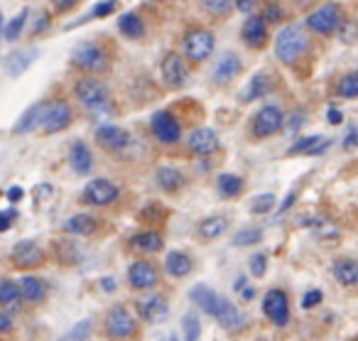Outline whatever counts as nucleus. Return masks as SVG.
I'll return each instance as SVG.
<instances>
[{
    "label": "nucleus",
    "instance_id": "1",
    "mask_svg": "<svg viewBox=\"0 0 358 341\" xmlns=\"http://www.w3.org/2000/svg\"><path fill=\"white\" fill-rule=\"evenodd\" d=\"M309 50H312V40H309L307 30L299 25L282 27L275 37V57L285 67H297L309 55Z\"/></svg>",
    "mask_w": 358,
    "mask_h": 341
},
{
    "label": "nucleus",
    "instance_id": "2",
    "mask_svg": "<svg viewBox=\"0 0 358 341\" xmlns=\"http://www.w3.org/2000/svg\"><path fill=\"white\" fill-rule=\"evenodd\" d=\"M74 96L84 109L91 113H110L113 111V101H110V91L99 76H81L74 84Z\"/></svg>",
    "mask_w": 358,
    "mask_h": 341
},
{
    "label": "nucleus",
    "instance_id": "3",
    "mask_svg": "<svg viewBox=\"0 0 358 341\" xmlns=\"http://www.w3.org/2000/svg\"><path fill=\"white\" fill-rule=\"evenodd\" d=\"M71 64L79 71H84V74L99 76L110 71L113 60H110V52L99 42H81L74 50V55H71Z\"/></svg>",
    "mask_w": 358,
    "mask_h": 341
},
{
    "label": "nucleus",
    "instance_id": "4",
    "mask_svg": "<svg viewBox=\"0 0 358 341\" xmlns=\"http://www.w3.org/2000/svg\"><path fill=\"white\" fill-rule=\"evenodd\" d=\"M216 50V37L206 27H189L182 37V55L189 64H204Z\"/></svg>",
    "mask_w": 358,
    "mask_h": 341
},
{
    "label": "nucleus",
    "instance_id": "5",
    "mask_svg": "<svg viewBox=\"0 0 358 341\" xmlns=\"http://www.w3.org/2000/svg\"><path fill=\"white\" fill-rule=\"evenodd\" d=\"M74 123V109L66 104L64 99H50L42 101V111H40V125L45 135H57L62 130H66Z\"/></svg>",
    "mask_w": 358,
    "mask_h": 341
},
{
    "label": "nucleus",
    "instance_id": "6",
    "mask_svg": "<svg viewBox=\"0 0 358 341\" xmlns=\"http://www.w3.org/2000/svg\"><path fill=\"white\" fill-rule=\"evenodd\" d=\"M341 20H343L341 6H336V3H324V6L314 8V11L309 13L307 20H304V27L319 37H331V35H336L338 22Z\"/></svg>",
    "mask_w": 358,
    "mask_h": 341
},
{
    "label": "nucleus",
    "instance_id": "7",
    "mask_svg": "<svg viewBox=\"0 0 358 341\" xmlns=\"http://www.w3.org/2000/svg\"><path fill=\"white\" fill-rule=\"evenodd\" d=\"M103 331L110 341H130L138 334V321H135V316L130 314L125 307L115 305V307H110L108 314H106Z\"/></svg>",
    "mask_w": 358,
    "mask_h": 341
},
{
    "label": "nucleus",
    "instance_id": "8",
    "mask_svg": "<svg viewBox=\"0 0 358 341\" xmlns=\"http://www.w3.org/2000/svg\"><path fill=\"white\" fill-rule=\"evenodd\" d=\"M285 125V111L280 106H263L255 111V116L250 118V135L255 140H268L273 135L280 133V128Z\"/></svg>",
    "mask_w": 358,
    "mask_h": 341
},
{
    "label": "nucleus",
    "instance_id": "9",
    "mask_svg": "<svg viewBox=\"0 0 358 341\" xmlns=\"http://www.w3.org/2000/svg\"><path fill=\"white\" fill-rule=\"evenodd\" d=\"M96 143L110 155H125L130 148H133V135L125 128H118V125H99L96 128Z\"/></svg>",
    "mask_w": 358,
    "mask_h": 341
},
{
    "label": "nucleus",
    "instance_id": "10",
    "mask_svg": "<svg viewBox=\"0 0 358 341\" xmlns=\"http://www.w3.org/2000/svg\"><path fill=\"white\" fill-rule=\"evenodd\" d=\"M159 76L167 89H182L189 79V67H187L185 57L177 52H167L159 62Z\"/></svg>",
    "mask_w": 358,
    "mask_h": 341
},
{
    "label": "nucleus",
    "instance_id": "11",
    "mask_svg": "<svg viewBox=\"0 0 358 341\" xmlns=\"http://www.w3.org/2000/svg\"><path fill=\"white\" fill-rule=\"evenodd\" d=\"M120 197V187L110 179H91L89 184L84 187V194H81V202L91 204V207H108L113 204L115 199Z\"/></svg>",
    "mask_w": 358,
    "mask_h": 341
},
{
    "label": "nucleus",
    "instance_id": "12",
    "mask_svg": "<svg viewBox=\"0 0 358 341\" xmlns=\"http://www.w3.org/2000/svg\"><path fill=\"white\" fill-rule=\"evenodd\" d=\"M150 130L162 145H177L182 140V123L169 111H157L150 118Z\"/></svg>",
    "mask_w": 358,
    "mask_h": 341
},
{
    "label": "nucleus",
    "instance_id": "13",
    "mask_svg": "<svg viewBox=\"0 0 358 341\" xmlns=\"http://www.w3.org/2000/svg\"><path fill=\"white\" fill-rule=\"evenodd\" d=\"M263 312L275 326H287L289 324V297L285 290L273 287L265 292L263 297Z\"/></svg>",
    "mask_w": 358,
    "mask_h": 341
},
{
    "label": "nucleus",
    "instance_id": "14",
    "mask_svg": "<svg viewBox=\"0 0 358 341\" xmlns=\"http://www.w3.org/2000/svg\"><path fill=\"white\" fill-rule=\"evenodd\" d=\"M10 263L20 270H35L45 265V251L35 241H20L10 251Z\"/></svg>",
    "mask_w": 358,
    "mask_h": 341
},
{
    "label": "nucleus",
    "instance_id": "15",
    "mask_svg": "<svg viewBox=\"0 0 358 341\" xmlns=\"http://www.w3.org/2000/svg\"><path fill=\"white\" fill-rule=\"evenodd\" d=\"M159 282V270L150 260H135L128 267V285L133 290H152Z\"/></svg>",
    "mask_w": 358,
    "mask_h": 341
},
{
    "label": "nucleus",
    "instance_id": "16",
    "mask_svg": "<svg viewBox=\"0 0 358 341\" xmlns=\"http://www.w3.org/2000/svg\"><path fill=\"white\" fill-rule=\"evenodd\" d=\"M187 148H189V153L196 155V158H211V155L219 153L221 143L214 128H196L194 133L189 135V140H187Z\"/></svg>",
    "mask_w": 358,
    "mask_h": 341
},
{
    "label": "nucleus",
    "instance_id": "17",
    "mask_svg": "<svg viewBox=\"0 0 358 341\" xmlns=\"http://www.w3.org/2000/svg\"><path fill=\"white\" fill-rule=\"evenodd\" d=\"M241 37H243V42L250 47V50H263L265 45H268V22L263 20L260 15H253L250 13L248 20L243 22V27H241Z\"/></svg>",
    "mask_w": 358,
    "mask_h": 341
},
{
    "label": "nucleus",
    "instance_id": "18",
    "mask_svg": "<svg viewBox=\"0 0 358 341\" xmlns=\"http://www.w3.org/2000/svg\"><path fill=\"white\" fill-rule=\"evenodd\" d=\"M211 316H214V319L221 324V329H226V331H238L245 326V314L234 305V302L226 300V297H219V305H216V309Z\"/></svg>",
    "mask_w": 358,
    "mask_h": 341
},
{
    "label": "nucleus",
    "instance_id": "19",
    "mask_svg": "<svg viewBox=\"0 0 358 341\" xmlns=\"http://www.w3.org/2000/svg\"><path fill=\"white\" fill-rule=\"evenodd\" d=\"M138 314L143 316V321L148 324H159L162 319H167L169 305L164 295H148L138 302Z\"/></svg>",
    "mask_w": 358,
    "mask_h": 341
},
{
    "label": "nucleus",
    "instance_id": "20",
    "mask_svg": "<svg viewBox=\"0 0 358 341\" xmlns=\"http://www.w3.org/2000/svg\"><path fill=\"white\" fill-rule=\"evenodd\" d=\"M243 71V60L236 52H224L214 67V84L226 86Z\"/></svg>",
    "mask_w": 358,
    "mask_h": 341
},
{
    "label": "nucleus",
    "instance_id": "21",
    "mask_svg": "<svg viewBox=\"0 0 358 341\" xmlns=\"http://www.w3.org/2000/svg\"><path fill=\"white\" fill-rule=\"evenodd\" d=\"M17 292H20L22 305H40L47 300V282L37 275H22L17 280Z\"/></svg>",
    "mask_w": 358,
    "mask_h": 341
},
{
    "label": "nucleus",
    "instance_id": "22",
    "mask_svg": "<svg viewBox=\"0 0 358 341\" xmlns=\"http://www.w3.org/2000/svg\"><path fill=\"white\" fill-rule=\"evenodd\" d=\"M101 228L99 218H94L91 214H74L62 223V231L71 233V236H94Z\"/></svg>",
    "mask_w": 358,
    "mask_h": 341
},
{
    "label": "nucleus",
    "instance_id": "23",
    "mask_svg": "<svg viewBox=\"0 0 358 341\" xmlns=\"http://www.w3.org/2000/svg\"><path fill=\"white\" fill-rule=\"evenodd\" d=\"M192 270H194V260H192L187 253H182V251L167 253V258H164V272H167L169 277L182 280V277L192 275Z\"/></svg>",
    "mask_w": 358,
    "mask_h": 341
},
{
    "label": "nucleus",
    "instance_id": "24",
    "mask_svg": "<svg viewBox=\"0 0 358 341\" xmlns=\"http://www.w3.org/2000/svg\"><path fill=\"white\" fill-rule=\"evenodd\" d=\"M329 145H331V140L329 138H322V135H309V138L297 140V143L287 150V155L289 158H294V155H309V158H314V155L327 153Z\"/></svg>",
    "mask_w": 358,
    "mask_h": 341
},
{
    "label": "nucleus",
    "instance_id": "25",
    "mask_svg": "<svg viewBox=\"0 0 358 341\" xmlns=\"http://www.w3.org/2000/svg\"><path fill=\"white\" fill-rule=\"evenodd\" d=\"M69 162L76 174H89L91 169H94V155H91L89 145H86L84 140H76V143L71 145Z\"/></svg>",
    "mask_w": 358,
    "mask_h": 341
},
{
    "label": "nucleus",
    "instance_id": "26",
    "mask_svg": "<svg viewBox=\"0 0 358 341\" xmlns=\"http://www.w3.org/2000/svg\"><path fill=\"white\" fill-rule=\"evenodd\" d=\"M40 57V52L35 50V47H30V50H17L13 52L10 57H8V76H13V79H17L20 74H25L27 69L32 67V62Z\"/></svg>",
    "mask_w": 358,
    "mask_h": 341
},
{
    "label": "nucleus",
    "instance_id": "27",
    "mask_svg": "<svg viewBox=\"0 0 358 341\" xmlns=\"http://www.w3.org/2000/svg\"><path fill=\"white\" fill-rule=\"evenodd\" d=\"M226 228H229V218L216 214V216L201 218L199 226H196V236H199L201 241H216V238L224 236Z\"/></svg>",
    "mask_w": 358,
    "mask_h": 341
},
{
    "label": "nucleus",
    "instance_id": "28",
    "mask_svg": "<svg viewBox=\"0 0 358 341\" xmlns=\"http://www.w3.org/2000/svg\"><path fill=\"white\" fill-rule=\"evenodd\" d=\"M0 307L8 312V314H17L22 309V300L20 292H17V282L3 277L0 280Z\"/></svg>",
    "mask_w": 358,
    "mask_h": 341
},
{
    "label": "nucleus",
    "instance_id": "29",
    "mask_svg": "<svg viewBox=\"0 0 358 341\" xmlns=\"http://www.w3.org/2000/svg\"><path fill=\"white\" fill-rule=\"evenodd\" d=\"M155 182H157V187L162 189V192L174 194V192H179V189L185 187L187 177L179 172L177 167H159L157 174H155Z\"/></svg>",
    "mask_w": 358,
    "mask_h": 341
},
{
    "label": "nucleus",
    "instance_id": "30",
    "mask_svg": "<svg viewBox=\"0 0 358 341\" xmlns=\"http://www.w3.org/2000/svg\"><path fill=\"white\" fill-rule=\"evenodd\" d=\"M162 246H164V238L157 231H140L130 238V248L140 253H159Z\"/></svg>",
    "mask_w": 358,
    "mask_h": 341
},
{
    "label": "nucleus",
    "instance_id": "31",
    "mask_svg": "<svg viewBox=\"0 0 358 341\" xmlns=\"http://www.w3.org/2000/svg\"><path fill=\"white\" fill-rule=\"evenodd\" d=\"M189 297H192V302H194L196 307H201V312H206V314H214V309H216V305H219V292H214L209 285H194L192 287V292H189Z\"/></svg>",
    "mask_w": 358,
    "mask_h": 341
},
{
    "label": "nucleus",
    "instance_id": "32",
    "mask_svg": "<svg viewBox=\"0 0 358 341\" xmlns=\"http://www.w3.org/2000/svg\"><path fill=\"white\" fill-rule=\"evenodd\" d=\"M334 277L338 280V285L343 287H356L358 285V263L353 258H341L334 263Z\"/></svg>",
    "mask_w": 358,
    "mask_h": 341
},
{
    "label": "nucleus",
    "instance_id": "33",
    "mask_svg": "<svg viewBox=\"0 0 358 341\" xmlns=\"http://www.w3.org/2000/svg\"><path fill=\"white\" fill-rule=\"evenodd\" d=\"M118 30H120V35L128 37V40H140V37L145 35V22L138 13H123V15L118 18Z\"/></svg>",
    "mask_w": 358,
    "mask_h": 341
},
{
    "label": "nucleus",
    "instance_id": "34",
    "mask_svg": "<svg viewBox=\"0 0 358 341\" xmlns=\"http://www.w3.org/2000/svg\"><path fill=\"white\" fill-rule=\"evenodd\" d=\"M40 111H42V101L40 104H32L30 109H25V113L17 118V123L13 125V133L22 135V133H32V130L40 125Z\"/></svg>",
    "mask_w": 358,
    "mask_h": 341
},
{
    "label": "nucleus",
    "instance_id": "35",
    "mask_svg": "<svg viewBox=\"0 0 358 341\" xmlns=\"http://www.w3.org/2000/svg\"><path fill=\"white\" fill-rule=\"evenodd\" d=\"M27 20H30V8H22V11L17 13V15L13 18L8 25H3V37H6V42H17V40H20V35L25 32Z\"/></svg>",
    "mask_w": 358,
    "mask_h": 341
},
{
    "label": "nucleus",
    "instance_id": "36",
    "mask_svg": "<svg viewBox=\"0 0 358 341\" xmlns=\"http://www.w3.org/2000/svg\"><path fill=\"white\" fill-rule=\"evenodd\" d=\"M216 184H219V194L224 199H234L243 192V179H241L238 174H229V172L219 174Z\"/></svg>",
    "mask_w": 358,
    "mask_h": 341
},
{
    "label": "nucleus",
    "instance_id": "37",
    "mask_svg": "<svg viewBox=\"0 0 358 341\" xmlns=\"http://www.w3.org/2000/svg\"><path fill=\"white\" fill-rule=\"evenodd\" d=\"M206 15L216 18V20H226L234 13V0H199Z\"/></svg>",
    "mask_w": 358,
    "mask_h": 341
},
{
    "label": "nucleus",
    "instance_id": "38",
    "mask_svg": "<svg viewBox=\"0 0 358 341\" xmlns=\"http://www.w3.org/2000/svg\"><path fill=\"white\" fill-rule=\"evenodd\" d=\"M336 96L338 99H346V101H353L358 96V74L356 71H348L338 79L336 84Z\"/></svg>",
    "mask_w": 358,
    "mask_h": 341
},
{
    "label": "nucleus",
    "instance_id": "39",
    "mask_svg": "<svg viewBox=\"0 0 358 341\" xmlns=\"http://www.w3.org/2000/svg\"><path fill=\"white\" fill-rule=\"evenodd\" d=\"M260 18H263L268 25H280V22H285L287 13H285V8L280 6L278 0H265L263 8H260Z\"/></svg>",
    "mask_w": 358,
    "mask_h": 341
},
{
    "label": "nucleus",
    "instance_id": "40",
    "mask_svg": "<svg viewBox=\"0 0 358 341\" xmlns=\"http://www.w3.org/2000/svg\"><path fill=\"white\" fill-rule=\"evenodd\" d=\"M91 331H94V321L91 319H81L62 336L59 341H89L91 339Z\"/></svg>",
    "mask_w": 358,
    "mask_h": 341
},
{
    "label": "nucleus",
    "instance_id": "41",
    "mask_svg": "<svg viewBox=\"0 0 358 341\" xmlns=\"http://www.w3.org/2000/svg\"><path fill=\"white\" fill-rule=\"evenodd\" d=\"M260 241H263V231H260V228H255V226L241 228V231L234 236V246H238V248L258 246Z\"/></svg>",
    "mask_w": 358,
    "mask_h": 341
},
{
    "label": "nucleus",
    "instance_id": "42",
    "mask_svg": "<svg viewBox=\"0 0 358 341\" xmlns=\"http://www.w3.org/2000/svg\"><path fill=\"white\" fill-rule=\"evenodd\" d=\"M275 204H278L275 194H260V197H255L253 202H250V214H255V216H263V214L273 211Z\"/></svg>",
    "mask_w": 358,
    "mask_h": 341
},
{
    "label": "nucleus",
    "instance_id": "43",
    "mask_svg": "<svg viewBox=\"0 0 358 341\" xmlns=\"http://www.w3.org/2000/svg\"><path fill=\"white\" fill-rule=\"evenodd\" d=\"M115 8H118V3H115V0H103V3H96L94 11H91L86 18H81V20L76 22V25H81V22H89V20H99V18L110 15V13H113Z\"/></svg>",
    "mask_w": 358,
    "mask_h": 341
},
{
    "label": "nucleus",
    "instance_id": "44",
    "mask_svg": "<svg viewBox=\"0 0 358 341\" xmlns=\"http://www.w3.org/2000/svg\"><path fill=\"white\" fill-rule=\"evenodd\" d=\"M265 94H268V76H265V74H255L253 81L248 84V91H245L243 99L245 101H253V99H258V96H265Z\"/></svg>",
    "mask_w": 358,
    "mask_h": 341
},
{
    "label": "nucleus",
    "instance_id": "45",
    "mask_svg": "<svg viewBox=\"0 0 358 341\" xmlns=\"http://www.w3.org/2000/svg\"><path fill=\"white\" fill-rule=\"evenodd\" d=\"M57 251H59V260L66 263V265H74L76 256H79V248H76L74 241H59L57 243Z\"/></svg>",
    "mask_w": 358,
    "mask_h": 341
},
{
    "label": "nucleus",
    "instance_id": "46",
    "mask_svg": "<svg viewBox=\"0 0 358 341\" xmlns=\"http://www.w3.org/2000/svg\"><path fill=\"white\" fill-rule=\"evenodd\" d=\"M182 329H185V341H199L201 324L196 319V314H187L185 321H182Z\"/></svg>",
    "mask_w": 358,
    "mask_h": 341
},
{
    "label": "nucleus",
    "instance_id": "47",
    "mask_svg": "<svg viewBox=\"0 0 358 341\" xmlns=\"http://www.w3.org/2000/svg\"><path fill=\"white\" fill-rule=\"evenodd\" d=\"M164 216H167V214H164V209L159 207V204H148V207H143V211H140V218L148 223H159Z\"/></svg>",
    "mask_w": 358,
    "mask_h": 341
},
{
    "label": "nucleus",
    "instance_id": "48",
    "mask_svg": "<svg viewBox=\"0 0 358 341\" xmlns=\"http://www.w3.org/2000/svg\"><path fill=\"white\" fill-rule=\"evenodd\" d=\"M248 265H250V275L263 277L265 272H268V258H265V253H253Z\"/></svg>",
    "mask_w": 358,
    "mask_h": 341
},
{
    "label": "nucleus",
    "instance_id": "49",
    "mask_svg": "<svg viewBox=\"0 0 358 341\" xmlns=\"http://www.w3.org/2000/svg\"><path fill=\"white\" fill-rule=\"evenodd\" d=\"M52 25V15L50 13H40V18L35 20V25H32V35H42V32H47Z\"/></svg>",
    "mask_w": 358,
    "mask_h": 341
},
{
    "label": "nucleus",
    "instance_id": "50",
    "mask_svg": "<svg viewBox=\"0 0 358 341\" xmlns=\"http://www.w3.org/2000/svg\"><path fill=\"white\" fill-rule=\"evenodd\" d=\"M322 300H324L322 290H309L307 295H304V300H302V307H304V309H314L317 305H322Z\"/></svg>",
    "mask_w": 358,
    "mask_h": 341
},
{
    "label": "nucleus",
    "instance_id": "51",
    "mask_svg": "<svg viewBox=\"0 0 358 341\" xmlns=\"http://www.w3.org/2000/svg\"><path fill=\"white\" fill-rule=\"evenodd\" d=\"M304 120H307V113H304V111H294L292 118H289V123H287V133H297V130L304 125Z\"/></svg>",
    "mask_w": 358,
    "mask_h": 341
},
{
    "label": "nucleus",
    "instance_id": "52",
    "mask_svg": "<svg viewBox=\"0 0 358 341\" xmlns=\"http://www.w3.org/2000/svg\"><path fill=\"white\" fill-rule=\"evenodd\" d=\"M17 218V211L15 209H8V211H0V233H6L10 228V223Z\"/></svg>",
    "mask_w": 358,
    "mask_h": 341
},
{
    "label": "nucleus",
    "instance_id": "53",
    "mask_svg": "<svg viewBox=\"0 0 358 341\" xmlns=\"http://www.w3.org/2000/svg\"><path fill=\"white\" fill-rule=\"evenodd\" d=\"M79 3L81 0H52V8H55L57 13H71Z\"/></svg>",
    "mask_w": 358,
    "mask_h": 341
},
{
    "label": "nucleus",
    "instance_id": "54",
    "mask_svg": "<svg viewBox=\"0 0 358 341\" xmlns=\"http://www.w3.org/2000/svg\"><path fill=\"white\" fill-rule=\"evenodd\" d=\"M255 6H258V0H234V8H238L245 15H250L255 11Z\"/></svg>",
    "mask_w": 358,
    "mask_h": 341
},
{
    "label": "nucleus",
    "instance_id": "55",
    "mask_svg": "<svg viewBox=\"0 0 358 341\" xmlns=\"http://www.w3.org/2000/svg\"><path fill=\"white\" fill-rule=\"evenodd\" d=\"M13 329H15V324H13L10 314H8V312H0V334H10Z\"/></svg>",
    "mask_w": 358,
    "mask_h": 341
},
{
    "label": "nucleus",
    "instance_id": "56",
    "mask_svg": "<svg viewBox=\"0 0 358 341\" xmlns=\"http://www.w3.org/2000/svg\"><path fill=\"white\" fill-rule=\"evenodd\" d=\"M327 120H329L331 125H338V123L343 120V113H341L338 109H329V111H327Z\"/></svg>",
    "mask_w": 358,
    "mask_h": 341
},
{
    "label": "nucleus",
    "instance_id": "57",
    "mask_svg": "<svg viewBox=\"0 0 358 341\" xmlns=\"http://www.w3.org/2000/svg\"><path fill=\"white\" fill-rule=\"evenodd\" d=\"M343 148L346 150L356 148V128H348V135H346V140H343Z\"/></svg>",
    "mask_w": 358,
    "mask_h": 341
},
{
    "label": "nucleus",
    "instance_id": "58",
    "mask_svg": "<svg viewBox=\"0 0 358 341\" xmlns=\"http://www.w3.org/2000/svg\"><path fill=\"white\" fill-rule=\"evenodd\" d=\"M20 199H22V189H20V187L8 189V202H10V204H17Z\"/></svg>",
    "mask_w": 358,
    "mask_h": 341
},
{
    "label": "nucleus",
    "instance_id": "59",
    "mask_svg": "<svg viewBox=\"0 0 358 341\" xmlns=\"http://www.w3.org/2000/svg\"><path fill=\"white\" fill-rule=\"evenodd\" d=\"M101 287H103L106 292H115V280L113 277H103V280H101Z\"/></svg>",
    "mask_w": 358,
    "mask_h": 341
},
{
    "label": "nucleus",
    "instance_id": "60",
    "mask_svg": "<svg viewBox=\"0 0 358 341\" xmlns=\"http://www.w3.org/2000/svg\"><path fill=\"white\" fill-rule=\"evenodd\" d=\"M245 285H248V280H245V277L241 275V277H236V282H234V290H236V292H241Z\"/></svg>",
    "mask_w": 358,
    "mask_h": 341
},
{
    "label": "nucleus",
    "instance_id": "61",
    "mask_svg": "<svg viewBox=\"0 0 358 341\" xmlns=\"http://www.w3.org/2000/svg\"><path fill=\"white\" fill-rule=\"evenodd\" d=\"M292 204H294V192H292V194H287V199H285V202H282V207H280V211H287V209L292 207Z\"/></svg>",
    "mask_w": 358,
    "mask_h": 341
},
{
    "label": "nucleus",
    "instance_id": "62",
    "mask_svg": "<svg viewBox=\"0 0 358 341\" xmlns=\"http://www.w3.org/2000/svg\"><path fill=\"white\" fill-rule=\"evenodd\" d=\"M0 40H3V15H0Z\"/></svg>",
    "mask_w": 358,
    "mask_h": 341
},
{
    "label": "nucleus",
    "instance_id": "63",
    "mask_svg": "<svg viewBox=\"0 0 358 341\" xmlns=\"http://www.w3.org/2000/svg\"><path fill=\"white\" fill-rule=\"evenodd\" d=\"M164 341H179V339H177V336H167Z\"/></svg>",
    "mask_w": 358,
    "mask_h": 341
}]
</instances>
